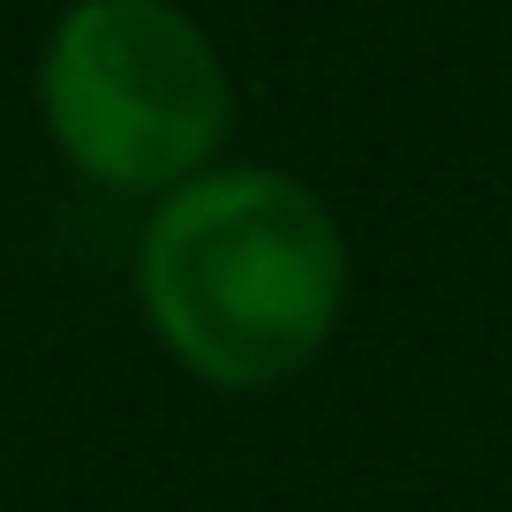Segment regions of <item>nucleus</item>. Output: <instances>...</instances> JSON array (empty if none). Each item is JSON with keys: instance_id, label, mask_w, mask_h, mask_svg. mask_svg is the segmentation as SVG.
I'll use <instances>...</instances> for the list:
<instances>
[{"instance_id": "f257e3e1", "label": "nucleus", "mask_w": 512, "mask_h": 512, "mask_svg": "<svg viewBox=\"0 0 512 512\" xmlns=\"http://www.w3.org/2000/svg\"><path fill=\"white\" fill-rule=\"evenodd\" d=\"M136 302L189 377L264 392L324 354L347 302V241L309 181L279 166H211L151 204Z\"/></svg>"}, {"instance_id": "f03ea898", "label": "nucleus", "mask_w": 512, "mask_h": 512, "mask_svg": "<svg viewBox=\"0 0 512 512\" xmlns=\"http://www.w3.org/2000/svg\"><path fill=\"white\" fill-rule=\"evenodd\" d=\"M38 113L83 181L174 196L219 166L234 83L211 31L174 0H76L38 53Z\"/></svg>"}]
</instances>
